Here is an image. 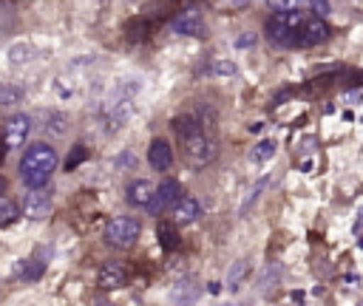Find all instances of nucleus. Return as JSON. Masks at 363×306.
<instances>
[{"mask_svg":"<svg viewBox=\"0 0 363 306\" xmlns=\"http://www.w3.org/2000/svg\"><path fill=\"white\" fill-rule=\"evenodd\" d=\"M173 130L179 133L182 150H184V156H187L190 164L204 167V164H210V162L218 156V142H216L213 133L199 122L196 113L176 116V119H173Z\"/></svg>","mask_w":363,"mask_h":306,"instance_id":"1","label":"nucleus"},{"mask_svg":"<svg viewBox=\"0 0 363 306\" xmlns=\"http://www.w3.org/2000/svg\"><path fill=\"white\" fill-rule=\"evenodd\" d=\"M57 167V150L45 142H34L20 159V178L28 190H43Z\"/></svg>","mask_w":363,"mask_h":306,"instance_id":"2","label":"nucleus"},{"mask_svg":"<svg viewBox=\"0 0 363 306\" xmlns=\"http://www.w3.org/2000/svg\"><path fill=\"white\" fill-rule=\"evenodd\" d=\"M309 17L301 14V11H275L269 20H267V37L281 45V48H295V40H298V31L301 26L306 23Z\"/></svg>","mask_w":363,"mask_h":306,"instance_id":"3","label":"nucleus"},{"mask_svg":"<svg viewBox=\"0 0 363 306\" xmlns=\"http://www.w3.org/2000/svg\"><path fill=\"white\" fill-rule=\"evenodd\" d=\"M142 232V224L139 218H130V215H116L105 224V244L116 246V249H128Z\"/></svg>","mask_w":363,"mask_h":306,"instance_id":"4","label":"nucleus"},{"mask_svg":"<svg viewBox=\"0 0 363 306\" xmlns=\"http://www.w3.org/2000/svg\"><path fill=\"white\" fill-rule=\"evenodd\" d=\"M329 34H332V28L326 26L323 17H309V20L301 26V31H298L295 48H312V45H320V42L329 40Z\"/></svg>","mask_w":363,"mask_h":306,"instance_id":"5","label":"nucleus"},{"mask_svg":"<svg viewBox=\"0 0 363 306\" xmlns=\"http://www.w3.org/2000/svg\"><path fill=\"white\" fill-rule=\"evenodd\" d=\"M184 196H182V184L176 181V178H164L159 187H156V196H153V201H150V212H164V210H176V204L182 201Z\"/></svg>","mask_w":363,"mask_h":306,"instance_id":"6","label":"nucleus"},{"mask_svg":"<svg viewBox=\"0 0 363 306\" xmlns=\"http://www.w3.org/2000/svg\"><path fill=\"white\" fill-rule=\"evenodd\" d=\"M170 28L182 37H201L204 34V23H201V14L196 8H182L176 11V17L170 20Z\"/></svg>","mask_w":363,"mask_h":306,"instance_id":"7","label":"nucleus"},{"mask_svg":"<svg viewBox=\"0 0 363 306\" xmlns=\"http://www.w3.org/2000/svg\"><path fill=\"white\" fill-rule=\"evenodd\" d=\"M28 130H31V119H28L26 113H14V116H9V122H6V153L23 147Z\"/></svg>","mask_w":363,"mask_h":306,"instance_id":"8","label":"nucleus"},{"mask_svg":"<svg viewBox=\"0 0 363 306\" xmlns=\"http://www.w3.org/2000/svg\"><path fill=\"white\" fill-rule=\"evenodd\" d=\"M128 280V269L119 264V261H105L99 266V275H96V286L105 289V292H113L119 286H125Z\"/></svg>","mask_w":363,"mask_h":306,"instance_id":"9","label":"nucleus"},{"mask_svg":"<svg viewBox=\"0 0 363 306\" xmlns=\"http://www.w3.org/2000/svg\"><path fill=\"white\" fill-rule=\"evenodd\" d=\"M51 212V196L48 190H31L23 201V215L31 221H43Z\"/></svg>","mask_w":363,"mask_h":306,"instance_id":"10","label":"nucleus"},{"mask_svg":"<svg viewBox=\"0 0 363 306\" xmlns=\"http://www.w3.org/2000/svg\"><path fill=\"white\" fill-rule=\"evenodd\" d=\"M147 162H150V167L159 170V173L170 170V167H173V147H170V142L153 139L150 147H147Z\"/></svg>","mask_w":363,"mask_h":306,"instance_id":"11","label":"nucleus"},{"mask_svg":"<svg viewBox=\"0 0 363 306\" xmlns=\"http://www.w3.org/2000/svg\"><path fill=\"white\" fill-rule=\"evenodd\" d=\"M153 196H156V187L145 178H136L128 184V204H133V207H150Z\"/></svg>","mask_w":363,"mask_h":306,"instance_id":"12","label":"nucleus"},{"mask_svg":"<svg viewBox=\"0 0 363 306\" xmlns=\"http://www.w3.org/2000/svg\"><path fill=\"white\" fill-rule=\"evenodd\" d=\"M199 212H201V204H199V198H193V196H184V198L176 204V210H173V218H176V224H190V221H196V218H199Z\"/></svg>","mask_w":363,"mask_h":306,"instance_id":"13","label":"nucleus"},{"mask_svg":"<svg viewBox=\"0 0 363 306\" xmlns=\"http://www.w3.org/2000/svg\"><path fill=\"white\" fill-rule=\"evenodd\" d=\"M156 238H159V244H162L164 252H173V249L179 246V232H176V227H173L170 221H159Z\"/></svg>","mask_w":363,"mask_h":306,"instance_id":"14","label":"nucleus"},{"mask_svg":"<svg viewBox=\"0 0 363 306\" xmlns=\"http://www.w3.org/2000/svg\"><path fill=\"white\" fill-rule=\"evenodd\" d=\"M272 153H275V142H272V139H261V142L252 147L250 162H252V164H264V162L272 159Z\"/></svg>","mask_w":363,"mask_h":306,"instance_id":"15","label":"nucleus"},{"mask_svg":"<svg viewBox=\"0 0 363 306\" xmlns=\"http://www.w3.org/2000/svg\"><path fill=\"white\" fill-rule=\"evenodd\" d=\"M267 184H269V176H264V178H258V181H255V187H252V190L247 193V198L241 201V210H238L241 215H244V212H247V210H250V207H252V204L258 201V196H261V193L267 190Z\"/></svg>","mask_w":363,"mask_h":306,"instance_id":"16","label":"nucleus"},{"mask_svg":"<svg viewBox=\"0 0 363 306\" xmlns=\"http://www.w3.org/2000/svg\"><path fill=\"white\" fill-rule=\"evenodd\" d=\"M14 218H17V204H14L9 196H3V198H0V224L9 227Z\"/></svg>","mask_w":363,"mask_h":306,"instance_id":"17","label":"nucleus"},{"mask_svg":"<svg viewBox=\"0 0 363 306\" xmlns=\"http://www.w3.org/2000/svg\"><path fill=\"white\" fill-rule=\"evenodd\" d=\"M20 99H23V88H17V85H3V91H0V105L11 108V105H17Z\"/></svg>","mask_w":363,"mask_h":306,"instance_id":"18","label":"nucleus"},{"mask_svg":"<svg viewBox=\"0 0 363 306\" xmlns=\"http://www.w3.org/2000/svg\"><path fill=\"white\" fill-rule=\"evenodd\" d=\"M43 269H45V264H40V261H23L20 278H23V280H37V278L43 275Z\"/></svg>","mask_w":363,"mask_h":306,"instance_id":"19","label":"nucleus"},{"mask_svg":"<svg viewBox=\"0 0 363 306\" xmlns=\"http://www.w3.org/2000/svg\"><path fill=\"white\" fill-rule=\"evenodd\" d=\"M244 275H247V261H235L230 266V275H227V289H238V283H241Z\"/></svg>","mask_w":363,"mask_h":306,"instance_id":"20","label":"nucleus"},{"mask_svg":"<svg viewBox=\"0 0 363 306\" xmlns=\"http://www.w3.org/2000/svg\"><path fill=\"white\" fill-rule=\"evenodd\" d=\"M65 125H68V116H62V113H51L48 116V133L51 136H62L65 133Z\"/></svg>","mask_w":363,"mask_h":306,"instance_id":"21","label":"nucleus"},{"mask_svg":"<svg viewBox=\"0 0 363 306\" xmlns=\"http://www.w3.org/2000/svg\"><path fill=\"white\" fill-rule=\"evenodd\" d=\"M88 159V147L85 144H74V153H71V159H65V170H74L77 164H82Z\"/></svg>","mask_w":363,"mask_h":306,"instance_id":"22","label":"nucleus"},{"mask_svg":"<svg viewBox=\"0 0 363 306\" xmlns=\"http://www.w3.org/2000/svg\"><path fill=\"white\" fill-rule=\"evenodd\" d=\"M216 74H235V65L233 62H224V60H216Z\"/></svg>","mask_w":363,"mask_h":306,"instance_id":"23","label":"nucleus"},{"mask_svg":"<svg viewBox=\"0 0 363 306\" xmlns=\"http://www.w3.org/2000/svg\"><path fill=\"white\" fill-rule=\"evenodd\" d=\"M238 48H247V45H255V34H241V40H235Z\"/></svg>","mask_w":363,"mask_h":306,"instance_id":"24","label":"nucleus"},{"mask_svg":"<svg viewBox=\"0 0 363 306\" xmlns=\"http://www.w3.org/2000/svg\"><path fill=\"white\" fill-rule=\"evenodd\" d=\"M309 8H312L315 14H326V11H329V3H323V0H320V3H309Z\"/></svg>","mask_w":363,"mask_h":306,"instance_id":"25","label":"nucleus"},{"mask_svg":"<svg viewBox=\"0 0 363 306\" xmlns=\"http://www.w3.org/2000/svg\"><path fill=\"white\" fill-rule=\"evenodd\" d=\"M363 99V91H352L349 96H346V102H360Z\"/></svg>","mask_w":363,"mask_h":306,"instance_id":"26","label":"nucleus"}]
</instances>
